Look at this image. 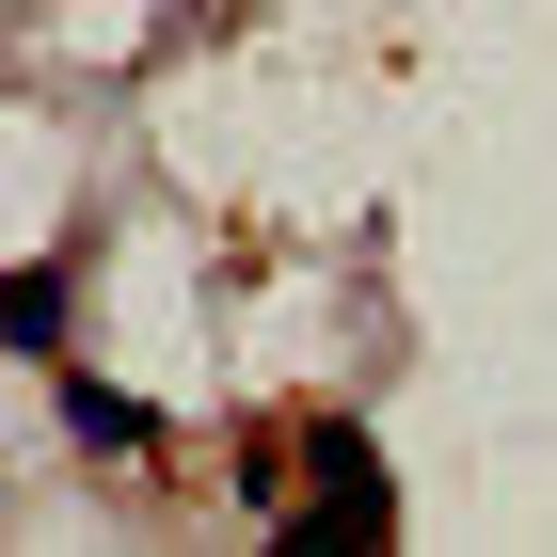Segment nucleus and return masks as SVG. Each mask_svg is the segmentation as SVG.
I'll use <instances>...</instances> for the list:
<instances>
[{"label":"nucleus","instance_id":"1","mask_svg":"<svg viewBox=\"0 0 557 557\" xmlns=\"http://www.w3.org/2000/svg\"><path fill=\"white\" fill-rule=\"evenodd\" d=\"M302 542H383V462H367V430H319V510H287Z\"/></svg>","mask_w":557,"mask_h":557},{"label":"nucleus","instance_id":"2","mask_svg":"<svg viewBox=\"0 0 557 557\" xmlns=\"http://www.w3.org/2000/svg\"><path fill=\"white\" fill-rule=\"evenodd\" d=\"M64 430H81L96 462H128V446H160V430H144V398H112V383H64Z\"/></svg>","mask_w":557,"mask_h":557},{"label":"nucleus","instance_id":"3","mask_svg":"<svg viewBox=\"0 0 557 557\" xmlns=\"http://www.w3.org/2000/svg\"><path fill=\"white\" fill-rule=\"evenodd\" d=\"M64 335V271H0V350H48Z\"/></svg>","mask_w":557,"mask_h":557}]
</instances>
